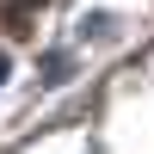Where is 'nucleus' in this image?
Wrapping results in <instances>:
<instances>
[{
  "label": "nucleus",
  "instance_id": "f257e3e1",
  "mask_svg": "<svg viewBox=\"0 0 154 154\" xmlns=\"http://www.w3.org/2000/svg\"><path fill=\"white\" fill-rule=\"evenodd\" d=\"M0 80H6V56H0Z\"/></svg>",
  "mask_w": 154,
  "mask_h": 154
}]
</instances>
